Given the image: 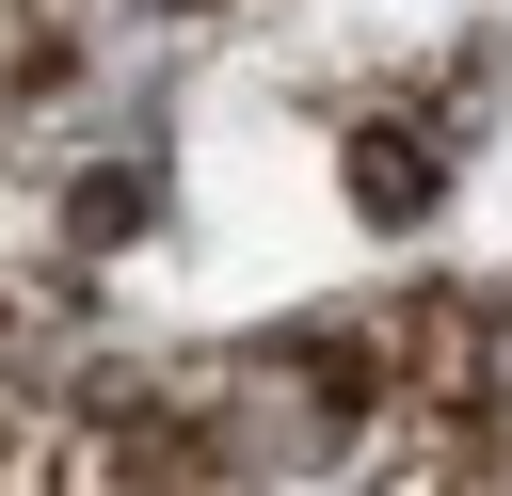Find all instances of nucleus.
Instances as JSON below:
<instances>
[{"label":"nucleus","instance_id":"1","mask_svg":"<svg viewBox=\"0 0 512 496\" xmlns=\"http://www.w3.org/2000/svg\"><path fill=\"white\" fill-rule=\"evenodd\" d=\"M352 192H368V208L400 224V208H432V160H416V144L384 128V144H352Z\"/></svg>","mask_w":512,"mask_h":496}]
</instances>
